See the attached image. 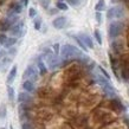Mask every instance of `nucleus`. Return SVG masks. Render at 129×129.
Wrapping results in <instances>:
<instances>
[{"label":"nucleus","instance_id":"obj_29","mask_svg":"<svg viewBox=\"0 0 129 129\" xmlns=\"http://www.w3.org/2000/svg\"><path fill=\"white\" fill-rule=\"evenodd\" d=\"M53 52H55L57 56L59 55V52H60V45H59L58 43L53 44Z\"/></svg>","mask_w":129,"mask_h":129},{"label":"nucleus","instance_id":"obj_7","mask_svg":"<svg viewBox=\"0 0 129 129\" xmlns=\"http://www.w3.org/2000/svg\"><path fill=\"white\" fill-rule=\"evenodd\" d=\"M67 24H68V20L65 17H57L53 21H52V26L55 28H57V30H62V28H64L65 26H67Z\"/></svg>","mask_w":129,"mask_h":129},{"label":"nucleus","instance_id":"obj_13","mask_svg":"<svg viewBox=\"0 0 129 129\" xmlns=\"http://www.w3.org/2000/svg\"><path fill=\"white\" fill-rule=\"evenodd\" d=\"M12 59L13 58H11V57H8V56H6L1 62H0V71L1 72H5V71H7V69H8V67L11 65V62H12Z\"/></svg>","mask_w":129,"mask_h":129},{"label":"nucleus","instance_id":"obj_9","mask_svg":"<svg viewBox=\"0 0 129 129\" xmlns=\"http://www.w3.org/2000/svg\"><path fill=\"white\" fill-rule=\"evenodd\" d=\"M17 71H18V67H17V65H13V67L11 68L10 72H8L7 77H6V83H7V85H11L12 83L14 82L16 76H17Z\"/></svg>","mask_w":129,"mask_h":129},{"label":"nucleus","instance_id":"obj_11","mask_svg":"<svg viewBox=\"0 0 129 129\" xmlns=\"http://www.w3.org/2000/svg\"><path fill=\"white\" fill-rule=\"evenodd\" d=\"M94 79L96 81V83H98L103 88V86L108 85V84H110V79H108L107 77H104L103 75H100V74H95L94 75Z\"/></svg>","mask_w":129,"mask_h":129},{"label":"nucleus","instance_id":"obj_32","mask_svg":"<svg viewBox=\"0 0 129 129\" xmlns=\"http://www.w3.org/2000/svg\"><path fill=\"white\" fill-rule=\"evenodd\" d=\"M6 56H7V51L5 50V49H1V50H0V62H1Z\"/></svg>","mask_w":129,"mask_h":129},{"label":"nucleus","instance_id":"obj_6","mask_svg":"<svg viewBox=\"0 0 129 129\" xmlns=\"http://www.w3.org/2000/svg\"><path fill=\"white\" fill-rule=\"evenodd\" d=\"M25 32H26V28H25V24L24 21H18L11 28H10V33L11 36L13 37H17V38H21L24 35H25Z\"/></svg>","mask_w":129,"mask_h":129},{"label":"nucleus","instance_id":"obj_27","mask_svg":"<svg viewBox=\"0 0 129 129\" xmlns=\"http://www.w3.org/2000/svg\"><path fill=\"white\" fill-rule=\"evenodd\" d=\"M97 68H98V70H100V72H101V74L103 75L104 77H107V78H108V79H110V75L108 74V72H107V71L104 70L103 68H102V67H97Z\"/></svg>","mask_w":129,"mask_h":129},{"label":"nucleus","instance_id":"obj_4","mask_svg":"<svg viewBox=\"0 0 129 129\" xmlns=\"http://www.w3.org/2000/svg\"><path fill=\"white\" fill-rule=\"evenodd\" d=\"M125 14L124 8L120 6V5H116V6H113L110 7L108 11H107V19H121L123 18Z\"/></svg>","mask_w":129,"mask_h":129},{"label":"nucleus","instance_id":"obj_14","mask_svg":"<svg viewBox=\"0 0 129 129\" xmlns=\"http://www.w3.org/2000/svg\"><path fill=\"white\" fill-rule=\"evenodd\" d=\"M103 91H104V94H106L109 98H114L115 96H116V91H115V88H114L111 84H108V85L103 86Z\"/></svg>","mask_w":129,"mask_h":129},{"label":"nucleus","instance_id":"obj_39","mask_svg":"<svg viewBox=\"0 0 129 129\" xmlns=\"http://www.w3.org/2000/svg\"><path fill=\"white\" fill-rule=\"evenodd\" d=\"M0 45H1V44H0Z\"/></svg>","mask_w":129,"mask_h":129},{"label":"nucleus","instance_id":"obj_30","mask_svg":"<svg viewBox=\"0 0 129 129\" xmlns=\"http://www.w3.org/2000/svg\"><path fill=\"white\" fill-rule=\"evenodd\" d=\"M95 18H96V21H97L98 24L102 23V13L101 12L96 11V13H95Z\"/></svg>","mask_w":129,"mask_h":129},{"label":"nucleus","instance_id":"obj_16","mask_svg":"<svg viewBox=\"0 0 129 129\" xmlns=\"http://www.w3.org/2000/svg\"><path fill=\"white\" fill-rule=\"evenodd\" d=\"M10 10H12L13 12H16L17 14H20L24 10V5H21L20 3H13V4L11 5Z\"/></svg>","mask_w":129,"mask_h":129},{"label":"nucleus","instance_id":"obj_28","mask_svg":"<svg viewBox=\"0 0 129 129\" xmlns=\"http://www.w3.org/2000/svg\"><path fill=\"white\" fill-rule=\"evenodd\" d=\"M50 4H51V0H40V5H42L44 8H49Z\"/></svg>","mask_w":129,"mask_h":129},{"label":"nucleus","instance_id":"obj_17","mask_svg":"<svg viewBox=\"0 0 129 129\" xmlns=\"http://www.w3.org/2000/svg\"><path fill=\"white\" fill-rule=\"evenodd\" d=\"M17 42H18V40H17V37H13V36L7 37V40H6V43L4 44V47L5 49H10V47L14 46Z\"/></svg>","mask_w":129,"mask_h":129},{"label":"nucleus","instance_id":"obj_12","mask_svg":"<svg viewBox=\"0 0 129 129\" xmlns=\"http://www.w3.org/2000/svg\"><path fill=\"white\" fill-rule=\"evenodd\" d=\"M23 89L25 91H27L30 94L35 92L36 91V85H35V82L33 81H30V79H25L23 83Z\"/></svg>","mask_w":129,"mask_h":129},{"label":"nucleus","instance_id":"obj_38","mask_svg":"<svg viewBox=\"0 0 129 129\" xmlns=\"http://www.w3.org/2000/svg\"><path fill=\"white\" fill-rule=\"evenodd\" d=\"M0 129H6V128H0Z\"/></svg>","mask_w":129,"mask_h":129},{"label":"nucleus","instance_id":"obj_31","mask_svg":"<svg viewBox=\"0 0 129 129\" xmlns=\"http://www.w3.org/2000/svg\"><path fill=\"white\" fill-rule=\"evenodd\" d=\"M6 40H7V36L5 35V33H1L0 35V44L4 46V44L6 43Z\"/></svg>","mask_w":129,"mask_h":129},{"label":"nucleus","instance_id":"obj_37","mask_svg":"<svg viewBox=\"0 0 129 129\" xmlns=\"http://www.w3.org/2000/svg\"><path fill=\"white\" fill-rule=\"evenodd\" d=\"M10 128H11V129H14V128H13V127H12V124H11V125H10Z\"/></svg>","mask_w":129,"mask_h":129},{"label":"nucleus","instance_id":"obj_34","mask_svg":"<svg viewBox=\"0 0 129 129\" xmlns=\"http://www.w3.org/2000/svg\"><path fill=\"white\" fill-rule=\"evenodd\" d=\"M57 12H58V8H51L49 13H50V14H56Z\"/></svg>","mask_w":129,"mask_h":129},{"label":"nucleus","instance_id":"obj_25","mask_svg":"<svg viewBox=\"0 0 129 129\" xmlns=\"http://www.w3.org/2000/svg\"><path fill=\"white\" fill-rule=\"evenodd\" d=\"M94 36H95V38H96V42H97L100 45H102V36H101V32L98 31V30H95Z\"/></svg>","mask_w":129,"mask_h":129},{"label":"nucleus","instance_id":"obj_23","mask_svg":"<svg viewBox=\"0 0 129 129\" xmlns=\"http://www.w3.org/2000/svg\"><path fill=\"white\" fill-rule=\"evenodd\" d=\"M17 53H18V49H17L16 46H12L7 50V56L8 57H11V58H14V57L17 56Z\"/></svg>","mask_w":129,"mask_h":129},{"label":"nucleus","instance_id":"obj_19","mask_svg":"<svg viewBox=\"0 0 129 129\" xmlns=\"http://www.w3.org/2000/svg\"><path fill=\"white\" fill-rule=\"evenodd\" d=\"M72 38L75 39V42H76V43L78 44L79 47H81V49H82L83 51H88V46H86L85 44L83 43V40L81 39V38H79V36H78V35H77V36H72Z\"/></svg>","mask_w":129,"mask_h":129},{"label":"nucleus","instance_id":"obj_35","mask_svg":"<svg viewBox=\"0 0 129 129\" xmlns=\"http://www.w3.org/2000/svg\"><path fill=\"white\" fill-rule=\"evenodd\" d=\"M24 1V6H27L28 5V0H23Z\"/></svg>","mask_w":129,"mask_h":129},{"label":"nucleus","instance_id":"obj_18","mask_svg":"<svg viewBox=\"0 0 129 129\" xmlns=\"http://www.w3.org/2000/svg\"><path fill=\"white\" fill-rule=\"evenodd\" d=\"M7 97L11 102L16 101V92H14V89L12 88V85H7Z\"/></svg>","mask_w":129,"mask_h":129},{"label":"nucleus","instance_id":"obj_8","mask_svg":"<svg viewBox=\"0 0 129 129\" xmlns=\"http://www.w3.org/2000/svg\"><path fill=\"white\" fill-rule=\"evenodd\" d=\"M79 38L83 40V43L85 44L86 46H88V49H94V40H92V38L90 37L88 33H83V32H81V33H78Z\"/></svg>","mask_w":129,"mask_h":129},{"label":"nucleus","instance_id":"obj_1","mask_svg":"<svg viewBox=\"0 0 129 129\" xmlns=\"http://www.w3.org/2000/svg\"><path fill=\"white\" fill-rule=\"evenodd\" d=\"M84 55L78 47H76L72 44H64L60 49V56L64 60H75V59H81Z\"/></svg>","mask_w":129,"mask_h":129},{"label":"nucleus","instance_id":"obj_24","mask_svg":"<svg viewBox=\"0 0 129 129\" xmlns=\"http://www.w3.org/2000/svg\"><path fill=\"white\" fill-rule=\"evenodd\" d=\"M56 7L58 8V10H60V11H67L68 8H69V6H68L64 1H57V4H56Z\"/></svg>","mask_w":129,"mask_h":129},{"label":"nucleus","instance_id":"obj_21","mask_svg":"<svg viewBox=\"0 0 129 129\" xmlns=\"http://www.w3.org/2000/svg\"><path fill=\"white\" fill-rule=\"evenodd\" d=\"M7 116V108H6V104L5 103H1L0 104V118L1 120H5Z\"/></svg>","mask_w":129,"mask_h":129},{"label":"nucleus","instance_id":"obj_3","mask_svg":"<svg viewBox=\"0 0 129 129\" xmlns=\"http://www.w3.org/2000/svg\"><path fill=\"white\" fill-rule=\"evenodd\" d=\"M124 30V23H122L120 20H115V21H111L108 27V36L109 38L114 39V38H117L118 36L121 35Z\"/></svg>","mask_w":129,"mask_h":129},{"label":"nucleus","instance_id":"obj_33","mask_svg":"<svg viewBox=\"0 0 129 129\" xmlns=\"http://www.w3.org/2000/svg\"><path fill=\"white\" fill-rule=\"evenodd\" d=\"M21 129H31V124L28 122H24L21 124Z\"/></svg>","mask_w":129,"mask_h":129},{"label":"nucleus","instance_id":"obj_22","mask_svg":"<svg viewBox=\"0 0 129 129\" xmlns=\"http://www.w3.org/2000/svg\"><path fill=\"white\" fill-rule=\"evenodd\" d=\"M33 27H35L36 31H39L42 28V18L40 17H36L35 20H33Z\"/></svg>","mask_w":129,"mask_h":129},{"label":"nucleus","instance_id":"obj_2","mask_svg":"<svg viewBox=\"0 0 129 129\" xmlns=\"http://www.w3.org/2000/svg\"><path fill=\"white\" fill-rule=\"evenodd\" d=\"M43 58L45 64H46L47 69H50V70H56L57 68H59L62 65V60L59 59V57L56 55L55 52H52L50 50H46L44 52Z\"/></svg>","mask_w":129,"mask_h":129},{"label":"nucleus","instance_id":"obj_36","mask_svg":"<svg viewBox=\"0 0 129 129\" xmlns=\"http://www.w3.org/2000/svg\"><path fill=\"white\" fill-rule=\"evenodd\" d=\"M118 1H120V0H111V3H113V4H115V3H118Z\"/></svg>","mask_w":129,"mask_h":129},{"label":"nucleus","instance_id":"obj_15","mask_svg":"<svg viewBox=\"0 0 129 129\" xmlns=\"http://www.w3.org/2000/svg\"><path fill=\"white\" fill-rule=\"evenodd\" d=\"M37 68H38V70H39V74L40 75H45L47 72V67L45 62L42 60V59H38V62H37Z\"/></svg>","mask_w":129,"mask_h":129},{"label":"nucleus","instance_id":"obj_26","mask_svg":"<svg viewBox=\"0 0 129 129\" xmlns=\"http://www.w3.org/2000/svg\"><path fill=\"white\" fill-rule=\"evenodd\" d=\"M36 16H37V11H36V8H33V7L28 8V17H30V18H36Z\"/></svg>","mask_w":129,"mask_h":129},{"label":"nucleus","instance_id":"obj_10","mask_svg":"<svg viewBox=\"0 0 129 129\" xmlns=\"http://www.w3.org/2000/svg\"><path fill=\"white\" fill-rule=\"evenodd\" d=\"M32 100H33V98H32V96L27 91L19 92V95H18V101H19V103H31Z\"/></svg>","mask_w":129,"mask_h":129},{"label":"nucleus","instance_id":"obj_5","mask_svg":"<svg viewBox=\"0 0 129 129\" xmlns=\"http://www.w3.org/2000/svg\"><path fill=\"white\" fill-rule=\"evenodd\" d=\"M38 77H39V70H38V68L35 67V65H28L23 74L24 81H25V79H30V81L36 82V81L38 79Z\"/></svg>","mask_w":129,"mask_h":129},{"label":"nucleus","instance_id":"obj_20","mask_svg":"<svg viewBox=\"0 0 129 129\" xmlns=\"http://www.w3.org/2000/svg\"><path fill=\"white\" fill-rule=\"evenodd\" d=\"M104 8H106V0H98L95 5V11L102 12Z\"/></svg>","mask_w":129,"mask_h":129}]
</instances>
